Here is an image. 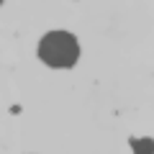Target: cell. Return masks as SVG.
I'll return each mask as SVG.
<instances>
[{"instance_id": "cell-1", "label": "cell", "mask_w": 154, "mask_h": 154, "mask_svg": "<svg viewBox=\"0 0 154 154\" xmlns=\"http://www.w3.org/2000/svg\"><path fill=\"white\" fill-rule=\"evenodd\" d=\"M38 57L54 69H69L80 57V44L69 31H49L38 41Z\"/></svg>"}, {"instance_id": "cell-2", "label": "cell", "mask_w": 154, "mask_h": 154, "mask_svg": "<svg viewBox=\"0 0 154 154\" xmlns=\"http://www.w3.org/2000/svg\"><path fill=\"white\" fill-rule=\"evenodd\" d=\"M134 154H154V139H128Z\"/></svg>"}, {"instance_id": "cell-3", "label": "cell", "mask_w": 154, "mask_h": 154, "mask_svg": "<svg viewBox=\"0 0 154 154\" xmlns=\"http://www.w3.org/2000/svg\"><path fill=\"white\" fill-rule=\"evenodd\" d=\"M0 3H3V0H0Z\"/></svg>"}]
</instances>
